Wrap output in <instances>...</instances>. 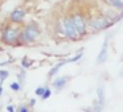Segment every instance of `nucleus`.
I'll use <instances>...</instances> for the list:
<instances>
[{"instance_id":"13","label":"nucleus","mask_w":123,"mask_h":112,"mask_svg":"<svg viewBox=\"0 0 123 112\" xmlns=\"http://www.w3.org/2000/svg\"><path fill=\"white\" fill-rule=\"evenodd\" d=\"M16 112H32V109L28 103H21L16 107Z\"/></svg>"},{"instance_id":"15","label":"nucleus","mask_w":123,"mask_h":112,"mask_svg":"<svg viewBox=\"0 0 123 112\" xmlns=\"http://www.w3.org/2000/svg\"><path fill=\"white\" fill-rule=\"evenodd\" d=\"M9 77V71L7 69H0V84H3V82Z\"/></svg>"},{"instance_id":"3","label":"nucleus","mask_w":123,"mask_h":112,"mask_svg":"<svg viewBox=\"0 0 123 112\" xmlns=\"http://www.w3.org/2000/svg\"><path fill=\"white\" fill-rule=\"evenodd\" d=\"M112 24L102 12H98L95 15H90L87 16V30L89 34L90 33H99L102 30H106L111 28Z\"/></svg>"},{"instance_id":"7","label":"nucleus","mask_w":123,"mask_h":112,"mask_svg":"<svg viewBox=\"0 0 123 112\" xmlns=\"http://www.w3.org/2000/svg\"><path fill=\"white\" fill-rule=\"evenodd\" d=\"M70 80V77L69 75H61V77H56L53 79V82H52V87H53V90L56 91V92H61L62 90H64L65 87H66V84L69 83Z\"/></svg>"},{"instance_id":"16","label":"nucleus","mask_w":123,"mask_h":112,"mask_svg":"<svg viewBox=\"0 0 123 112\" xmlns=\"http://www.w3.org/2000/svg\"><path fill=\"white\" fill-rule=\"evenodd\" d=\"M82 56H83V49H81V50L78 51V53L75 54L74 57H72V58H69V59H68V61H69V63H74V62L80 61V59L82 58Z\"/></svg>"},{"instance_id":"11","label":"nucleus","mask_w":123,"mask_h":112,"mask_svg":"<svg viewBox=\"0 0 123 112\" xmlns=\"http://www.w3.org/2000/svg\"><path fill=\"white\" fill-rule=\"evenodd\" d=\"M97 95H98V100L97 101L103 107L105 106V92H103V86L102 84H98V87H97Z\"/></svg>"},{"instance_id":"1","label":"nucleus","mask_w":123,"mask_h":112,"mask_svg":"<svg viewBox=\"0 0 123 112\" xmlns=\"http://www.w3.org/2000/svg\"><path fill=\"white\" fill-rule=\"evenodd\" d=\"M41 27L37 21L31 20L21 25V32H20V46H31L38 41L41 37Z\"/></svg>"},{"instance_id":"8","label":"nucleus","mask_w":123,"mask_h":112,"mask_svg":"<svg viewBox=\"0 0 123 112\" xmlns=\"http://www.w3.org/2000/svg\"><path fill=\"white\" fill-rule=\"evenodd\" d=\"M107 57H109V40H105L103 44H102V48L99 50L98 56H97V63L102 65L107 61Z\"/></svg>"},{"instance_id":"9","label":"nucleus","mask_w":123,"mask_h":112,"mask_svg":"<svg viewBox=\"0 0 123 112\" xmlns=\"http://www.w3.org/2000/svg\"><path fill=\"white\" fill-rule=\"evenodd\" d=\"M66 63H69V61H68V59H62V61H60L57 65H54V66L48 71V78H49V79H52V78L56 77L57 73L60 71V69H61V67L64 66V65H66Z\"/></svg>"},{"instance_id":"17","label":"nucleus","mask_w":123,"mask_h":112,"mask_svg":"<svg viewBox=\"0 0 123 112\" xmlns=\"http://www.w3.org/2000/svg\"><path fill=\"white\" fill-rule=\"evenodd\" d=\"M45 90H46V86H40V87H37L35 90V94H36V96H38V98H41V96L44 95V92H45Z\"/></svg>"},{"instance_id":"6","label":"nucleus","mask_w":123,"mask_h":112,"mask_svg":"<svg viewBox=\"0 0 123 112\" xmlns=\"http://www.w3.org/2000/svg\"><path fill=\"white\" fill-rule=\"evenodd\" d=\"M25 16H27V12H25L24 8L21 7H16L13 8L11 12H9V16H8V21L13 25H24L25 24Z\"/></svg>"},{"instance_id":"22","label":"nucleus","mask_w":123,"mask_h":112,"mask_svg":"<svg viewBox=\"0 0 123 112\" xmlns=\"http://www.w3.org/2000/svg\"><path fill=\"white\" fill-rule=\"evenodd\" d=\"M119 19H120V20H123V9L119 12Z\"/></svg>"},{"instance_id":"18","label":"nucleus","mask_w":123,"mask_h":112,"mask_svg":"<svg viewBox=\"0 0 123 112\" xmlns=\"http://www.w3.org/2000/svg\"><path fill=\"white\" fill-rule=\"evenodd\" d=\"M50 96H52V90L48 87V86H46V90H45V92H44V95L41 96L40 99H41V100H46V99H49Z\"/></svg>"},{"instance_id":"23","label":"nucleus","mask_w":123,"mask_h":112,"mask_svg":"<svg viewBox=\"0 0 123 112\" xmlns=\"http://www.w3.org/2000/svg\"><path fill=\"white\" fill-rule=\"evenodd\" d=\"M1 95H3V86L0 84V96H1Z\"/></svg>"},{"instance_id":"10","label":"nucleus","mask_w":123,"mask_h":112,"mask_svg":"<svg viewBox=\"0 0 123 112\" xmlns=\"http://www.w3.org/2000/svg\"><path fill=\"white\" fill-rule=\"evenodd\" d=\"M103 3L106 4L109 8L117 9V11H122L123 9V0H103Z\"/></svg>"},{"instance_id":"2","label":"nucleus","mask_w":123,"mask_h":112,"mask_svg":"<svg viewBox=\"0 0 123 112\" xmlns=\"http://www.w3.org/2000/svg\"><path fill=\"white\" fill-rule=\"evenodd\" d=\"M20 25H13L9 21L4 22L0 28V42L9 48H17L20 46Z\"/></svg>"},{"instance_id":"5","label":"nucleus","mask_w":123,"mask_h":112,"mask_svg":"<svg viewBox=\"0 0 123 112\" xmlns=\"http://www.w3.org/2000/svg\"><path fill=\"white\" fill-rule=\"evenodd\" d=\"M61 21H62V28H64V38L65 40H69V41L82 40L69 13L64 15V16L61 17Z\"/></svg>"},{"instance_id":"19","label":"nucleus","mask_w":123,"mask_h":112,"mask_svg":"<svg viewBox=\"0 0 123 112\" xmlns=\"http://www.w3.org/2000/svg\"><path fill=\"white\" fill-rule=\"evenodd\" d=\"M16 77H17V82H20V83L23 84V83H24V79H25V70L23 69L21 71H20L19 74L16 75Z\"/></svg>"},{"instance_id":"21","label":"nucleus","mask_w":123,"mask_h":112,"mask_svg":"<svg viewBox=\"0 0 123 112\" xmlns=\"http://www.w3.org/2000/svg\"><path fill=\"white\" fill-rule=\"evenodd\" d=\"M28 104H29V107H31V108H32V107H35V106H36V99H29Z\"/></svg>"},{"instance_id":"24","label":"nucleus","mask_w":123,"mask_h":112,"mask_svg":"<svg viewBox=\"0 0 123 112\" xmlns=\"http://www.w3.org/2000/svg\"><path fill=\"white\" fill-rule=\"evenodd\" d=\"M62 1H65V0H62Z\"/></svg>"},{"instance_id":"4","label":"nucleus","mask_w":123,"mask_h":112,"mask_svg":"<svg viewBox=\"0 0 123 112\" xmlns=\"http://www.w3.org/2000/svg\"><path fill=\"white\" fill-rule=\"evenodd\" d=\"M70 17H72L73 22H74L75 28H77L78 33H80L81 38H85L89 34L87 30V16L82 9H73L72 12H69Z\"/></svg>"},{"instance_id":"12","label":"nucleus","mask_w":123,"mask_h":112,"mask_svg":"<svg viewBox=\"0 0 123 112\" xmlns=\"http://www.w3.org/2000/svg\"><path fill=\"white\" fill-rule=\"evenodd\" d=\"M32 65H33V59L28 58V57H24L21 59V67L24 70H28L29 67H32Z\"/></svg>"},{"instance_id":"14","label":"nucleus","mask_w":123,"mask_h":112,"mask_svg":"<svg viewBox=\"0 0 123 112\" xmlns=\"http://www.w3.org/2000/svg\"><path fill=\"white\" fill-rule=\"evenodd\" d=\"M9 88H11L12 91H15V92H20L21 91V88H23V84L20 82H12L11 84H9Z\"/></svg>"},{"instance_id":"20","label":"nucleus","mask_w":123,"mask_h":112,"mask_svg":"<svg viewBox=\"0 0 123 112\" xmlns=\"http://www.w3.org/2000/svg\"><path fill=\"white\" fill-rule=\"evenodd\" d=\"M7 111L8 112H16V107H15L13 104H8V106H7Z\"/></svg>"}]
</instances>
